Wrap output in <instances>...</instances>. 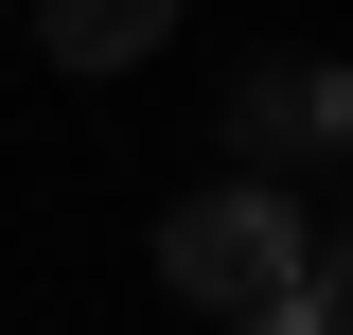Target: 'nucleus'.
Segmentation results:
<instances>
[{"instance_id": "nucleus-3", "label": "nucleus", "mask_w": 353, "mask_h": 335, "mask_svg": "<svg viewBox=\"0 0 353 335\" xmlns=\"http://www.w3.org/2000/svg\"><path fill=\"white\" fill-rule=\"evenodd\" d=\"M159 36H176V0H53L36 18L53 71H124V53H159Z\"/></svg>"}, {"instance_id": "nucleus-5", "label": "nucleus", "mask_w": 353, "mask_h": 335, "mask_svg": "<svg viewBox=\"0 0 353 335\" xmlns=\"http://www.w3.org/2000/svg\"><path fill=\"white\" fill-rule=\"evenodd\" d=\"M248 335H318V318H301V300H283V318H248Z\"/></svg>"}, {"instance_id": "nucleus-4", "label": "nucleus", "mask_w": 353, "mask_h": 335, "mask_svg": "<svg viewBox=\"0 0 353 335\" xmlns=\"http://www.w3.org/2000/svg\"><path fill=\"white\" fill-rule=\"evenodd\" d=\"M301 318H318V335H353V247H318V283H301Z\"/></svg>"}, {"instance_id": "nucleus-1", "label": "nucleus", "mask_w": 353, "mask_h": 335, "mask_svg": "<svg viewBox=\"0 0 353 335\" xmlns=\"http://www.w3.org/2000/svg\"><path fill=\"white\" fill-rule=\"evenodd\" d=\"M159 283H176V318L248 335V318H283V300L318 283V247H301V212H283V194L212 176V194H176V212H159Z\"/></svg>"}, {"instance_id": "nucleus-2", "label": "nucleus", "mask_w": 353, "mask_h": 335, "mask_svg": "<svg viewBox=\"0 0 353 335\" xmlns=\"http://www.w3.org/2000/svg\"><path fill=\"white\" fill-rule=\"evenodd\" d=\"M230 141H248V194H283V159H336L353 141V71L336 53H265L230 88Z\"/></svg>"}]
</instances>
